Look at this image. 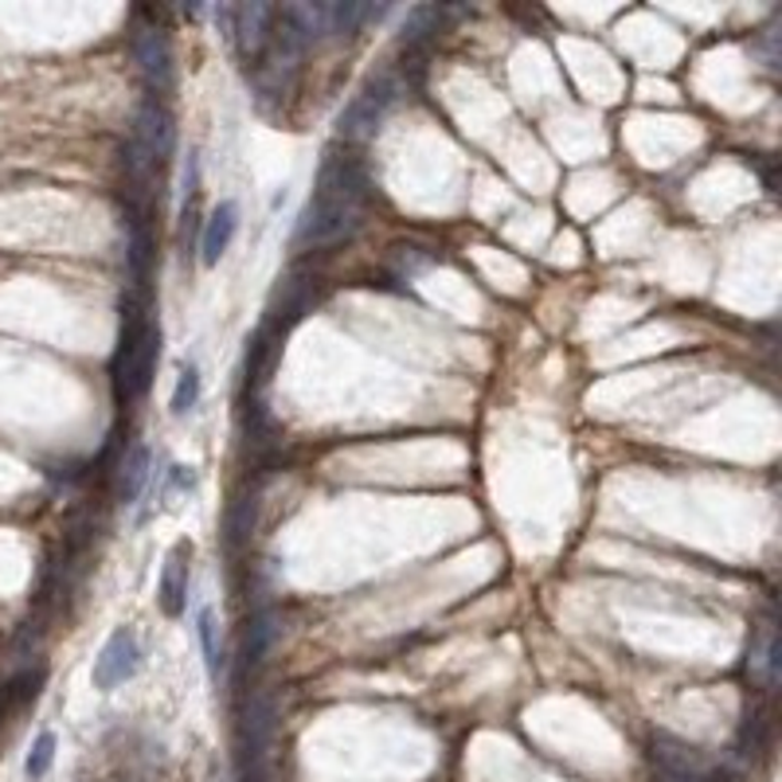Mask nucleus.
<instances>
[{"instance_id": "6", "label": "nucleus", "mask_w": 782, "mask_h": 782, "mask_svg": "<svg viewBox=\"0 0 782 782\" xmlns=\"http://www.w3.org/2000/svg\"><path fill=\"white\" fill-rule=\"evenodd\" d=\"M172 141H176V126H172V114L164 110L161 98H146L138 110V129H133V146L146 157H153L157 164L172 153Z\"/></svg>"}, {"instance_id": "7", "label": "nucleus", "mask_w": 782, "mask_h": 782, "mask_svg": "<svg viewBox=\"0 0 782 782\" xmlns=\"http://www.w3.org/2000/svg\"><path fill=\"white\" fill-rule=\"evenodd\" d=\"M133 55H138L149 86H157L161 95L172 90V52H169V40H164L157 28H141V32L133 35Z\"/></svg>"}, {"instance_id": "12", "label": "nucleus", "mask_w": 782, "mask_h": 782, "mask_svg": "<svg viewBox=\"0 0 782 782\" xmlns=\"http://www.w3.org/2000/svg\"><path fill=\"white\" fill-rule=\"evenodd\" d=\"M278 638V614L275 607H258L250 614V626H247V642H243V662L255 665L263 662V654L270 650V642Z\"/></svg>"}, {"instance_id": "14", "label": "nucleus", "mask_w": 782, "mask_h": 782, "mask_svg": "<svg viewBox=\"0 0 782 782\" xmlns=\"http://www.w3.org/2000/svg\"><path fill=\"white\" fill-rule=\"evenodd\" d=\"M250 528H255V493H239V497L232 501V508H227V525H224L227 544L239 548L250 536Z\"/></svg>"}, {"instance_id": "16", "label": "nucleus", "mask_w": 782, "mask_h": 782, "mask_svg": "<svg viewBox=\"0 0 782 782\" xmlns=\"http://www.w3.org/2000/svg\"><path fill=\"white\" fill-rule=\"evenodd\" d=\"M200 404V368L196 364H181V376H176V392H172V415H189L192 407Z\"/></svg>"}, {"instance_id": "11", "label": "nucleus", "mask_w": 782, "mask_h": 782, "mask_svg": "<svg viewBox=\"0 0 782 782\" xmlns=\"http://www.w3.org/2000/svg\"><path fill=\"white\" fill-rule=\"evenodd\" d=\"M149 465H153V454H149L146 442H133L129 454L121 458V478H118V501L121 505H133L141 497L149 482Z\"/></svg>"}, {"instance_id": "3", "label": "nucleus", "mask_w": 782, "mask_h": 782, "mask_svg": "<svg viewBox=\"0 0 782 782\" xmlns=\"http://www.w3.org/2000/svg\"><path fill=\"white\" fill-rule=\"evenodd\" d=\"M399 90H404V83H399L396 71H379V75H372L368 83L353 95V103L341 110V118H336V133H341V141H368L379 129V121H384V114L399 103Z\"/></svg>"}, {"instance_id": "9", "label": "nucleus", "mask_w": 782, "mask_h": 782, "mask_svg": "<svg viewBox=\"0 0 782 782\" xmlns=\"http://www.w3.org/2000/svg\"><path fill=\"white\" fill-rule=\"evenodd\" d=\"M275 17L278 9H270V4H243V9H235L232 35L239 40L243 55H258L267 47V40L275 35Z\"/></svg>"}, {"instance_id": "15", "label": "nucleus", "mask_w": 782, "mask_h": 782, "mask_svg": "<svg viewBox=\"0 0 782 782\" xmlns=\"http://www.w3.org/2000/svg\"><path fill=\"white\" fill-rule=\"evenodd\" d=\"M55 748H60V740H55V731L43 728L40 736H35V743H32V751H28V759H24V774H28V782H40L43 774L52 771V763H55Z\"/></svg>"}, {"instance_id": "1", "label": "nucleus", "mask_w": 782, "mask_h": 782, "mask_svg": "<svg viewBox=\"0 0 782 782\" xmlns=\"http://www.w3.org/2000/svg\"><path fill=\"white\" fill-rule=\"evenodd\" d=\"M368 169L356 157H341L336 149H329L325 161L318 169V184L313 196L306 204L298 219V247H329V243L344 239L361 227L364 204H368Z\"/></svg>"}, {"instance_id": "2", "label": "nucleus", "mask_w": 782, "mask_h": 782, "mask_svg": "<svg viewBox=\"0 0 782 782\" xmlns=\"http://www.w3.org/2000/svg\"><path fill=\"white\" fill-rule=\"evenodd\" d=\"M157 361H161V329L149 318V298L121 301V336L114 353V396L121 407L146 396Z\"/></svg>"}, {"instance_id": "17", "label": "nucleus", "mask_w": 782, "mask_h": 782, "mask_svg": "<svg viewBox=\"0 0 782 782\" xmlns=\"http://www.w3.org/2000/svg\"><path fill=\"white\" fill-rule=\"evenodd\" d=\"M176 490H184V493L196 490V473H192V465H169V470H164L161 497H169V493H176Z\"/></svg>"}, {"instance_id": "4", "label": "nucleus", "mask_w": 782, "mask_h": 782, "mask_svg": "<svg viewBox=\"0 0 782 782\" xmlns=\"http://www.w3.org/2000/svg\"><path fill=\"white\" fill-rule=\"evenodd\" d=\"M141 669V642L138 634L129 626H118L110 638H106V645L98 650L95 657V669H90V681H95V688H103V693H114L118 685H126L133 673Z\"/></svg>"}, {"instance_id": "13", "label": "nucleus", "mask_w": 782, "mask_h": 782, "mask_svg": "<svg viewBox=\"0 0 782 782\" xmlns=\"http://www.w3.org/2000/svg\"><path fill=\"white\" fill-rule=\"evenodd\" d=\"M196 634H200V650H204L207 677L219 681V669H224V654H219V634H215V611H212V607H200Z\"/></svg>"}, {"instance_id": "5", "label": "nucleus", "mask_w": 782, "mask_h": 782, "mask_svg": "<svg viewBox=\"0 0 782 782\" xmlns=\"http://www.w3.org/2000/svg\"><path fill=\"white\" fill-rule=\"evenodd\" d=\"M189 564H192V544L176 540L164 556L161 583H157V602L169 619H181L189 611Z\"/></svg>"}, {"instance_id": "10", "label": "nucleus", "mask_w": 782, "mask_h": 782, "mask_svg": "<svg viewBox=\"0 0 782 782\" xmlns=\"http://www.w3.org/2000/svg\"><path fill=\"white\" fill-rule=\"evenodd\" d=\"M278 344H282V336L270 333L267 325H263L255 336H250V344H247V364H243V379H247L250 392H255V387H263V384L270 379V368H275V356H278Z\"/></svg>"}, {"instance_id": "8", "label": "nucleus", "mask_w": 782, "mask_h": 782, "mask_svg": "<svg viewBox=\"0 0 782 782\" xmlns=\"http://www.w3.org/2000/svg\"><path fill=\"white\" fill-rule=\"evenodd\" d=\"M235 232H239V204H235V200H224V204L207 215V227H204V235H200V263H204V267H215V263L224 258V250L232 247Z\"/></svg>"}]
</instances>
